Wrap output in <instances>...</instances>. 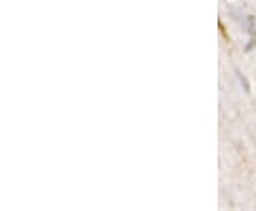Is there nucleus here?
Masks as SVG:
<instances>
[{
    "mask_svg": "<svg viewBox=\"0 0 256 211\" xmlns=\"http://www.w3.org/2000/svg\"><path fill=\"white\" fill-rule=\"evenodd\" d=\"M248 25H249V33H250V36L256 37V18L249 16L248 18Z\"/></svg>",
    "mask_w": 256,
    "mask_h": 211,
    "instance_id": "nucleus-1",
    "label": "nucleus"
}]
</instances>
